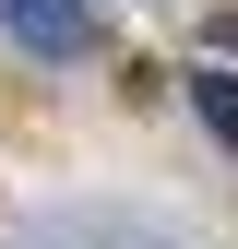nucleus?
<instances>
[{
    "label": "nucleus",
    "instance_id": "nucleus-1",
    "mask_svg": "<svg viewBox=\"0 0 238 249\" xmlns=\"http://www.w3.org/2000/svg\"><path fill=\"white\" fill-rule=\"evenodd\" d=\"M0 24L24 48H48V59H96V12L83 0H0Z\"/></svg>",
    "mask_w": 238,
    "mask_h": 249
},
{
    "label": "nucleus",
    "instance_id": "nucleus-2",
    "mask_svg": "<svg viewBox=\"0 0 238 249\" xmlns=\"http://www.w3.org/2000/svg\"><path fill=\"white\" fill-rule=\"evenodd\" d=\"M191 107H202V131L238 154V71H215V59H202V71H191Z\"/></svg>",
    "mask_w": 238,
    "mask_h": 249
}]
</instances>
